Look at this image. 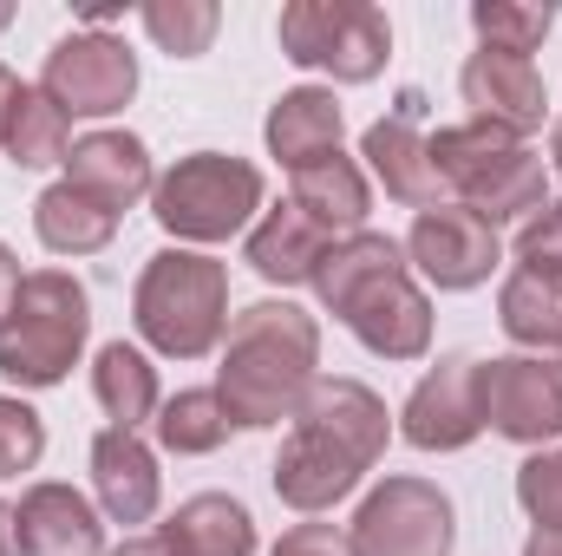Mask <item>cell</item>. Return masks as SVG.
<instances>
[{
	"label": "cell",
	"instance_id": "obj_20",
	"mask_svg": "<svg viewBox=\"0 0 562 556\" xmlns=\"http://www.w3.org/2000/svg\"><path fill=\"white\" fill-rule=\"evenodd\" d=\"M288 203L307 216V223H321L334 243L340 236H360L367 230V210H373V190H367V170L353 164V157H321V164H307V170H294V190H288Z\"/></svg>",
	"mask_w": 562,
	"mask_h": 556
},
{
	"label": "cell",
	"instance_id": "obj_38",
	"mask_svg": "<svg viewBox=\"0 0 562 556\" xmlns=\"http://www.w3.org/2000/svg\"><path fill=\"white\" fill-rule=\"evenodd\" d=\"M0 556H13V511L0 504Z\"/></svg>",
	"mask_w": 562,
	"mask_h": 556
},
{
	"label": "cell",
	"instance_id": "obj_22",
	"mask_svg": "<svg viewBox=\"0 0 562 556\" xmlns=\"http://www.w3.org/2000/svg\"><path fill=\"white\" fill-rule=\"evenodd\" d=\"M164 544L177 556H256V518L229 491H196L164 524Z\"/></svg>",
	"mask_w": 562,
	"mask_h": 556
},
{
	"label": "cell",
	"instance_id": "obj_40",
	"mask_svg": "<svg viewBox=\"0 0 562 556\" xmlns=\"http://www.w3.org/2000/svg\"><path fill=\"white\" fill-rule=\"evenodd\" d=\"M7 20H13V7H0V26H7Z\"/></svg>",
	"mask_w": 562,
	"mask_h": 556
},
{
	"label": "cell",
	"instance_id": "obj_12",
	"mask_svg": "<svg viewBox=\"0 0 562 556\" xmlns=\"http://www.w3.org/2000/svg\"><path fill=\"white\" fill-rule=\"evenodd\" d=\"M406 263L431 288H477V281H491V269L504 263V243H497V230L477 210L438 203V210H419V223L406 236Z\"/></svg>",
	"mask_w": 562,
	"mask_h": 556
},
{
	"label": "cell",
	"instance_id": "obj_1",
	"mask_svg": "<svg viewBox=\"0 0 562 556\" xmlns=\"http://www.w3.org/2000/svg\"><path fill=\"white\" fill-rule=\"evenodd\" d=\"M393 413L360 380H314L276 452V498L288 511H334L386 452Z\"/></svg>",
	"mask_w": 562,
	"mask_h": 556
},
{
	"label": "cell",
	"instance_id": "obj_29",
	"mask_svg": "<svg viewBox=\"0 0 562 556\" xmlns=\"http://www.w3.org/2000/svg\"><path fill=\"white\" fill-rule=\"evenodd\" d=\"M216 26H223L216 0H150V7H144V33H150L157 53H170V59H196V53H210Z\"/></svg>",
	"mask_w": 562,
	"mask_h": 556
},
{
	"label": "cell",
	"instance_id": "obj_39",
	"mask_svg": "<svg viewBox=\"0 0 562 556\" xmlns=\"http://www.w3.org/2000/svg\"><path fill=\"white\" fill-rule=\"evenodd\" d=\"M550 157H557V177H562V125H557V138H550Z\"/></svg>",
	"mask_w": 562,
	"mask_h": 556
},
{
	"label": "cell",
	"instance_id": "obj_35",
	"mask_svg": "<svg viewBox=\"0 0 562 556\" xmlns=\"http://www.w3.org/2000/svg\"><path fill=\"white\" fill-rule=\"evenodd\" d=\"M105 556H177V551L164 544V531H150V537H125L119 551H105Z\"/></svg>",
	"mask_w": 562,
	"mask_h": 556
},
{
	"label": "cell",
	"instance_id": "obj_17",
	"mask_svg": "<svg viewBox=\"0 0 562 556\" xmlns=\"http://www.w3.org/2000/svg\"><path fill=\"white\" fill-rule=\"evenodd\" d=\"M360 157L373 164V177L386 184V197H400V203H413V210H438V203H445V177H438V164H431V138L413 125V112L367 125Z\"/></svg>",
	"mask_w": 562,
	"mask_h": 556
},
{
	"label": "cell",
	"instance_id": "obj_31",
	"mask_svg": "<svg viewBox=\"0 0 562 556\" xmlns=\"http://www.w3.org/2000/svg\"><path fill=\"white\" fill-rule=\"evenodd\" d=\"M517 504L537 518V531H557L562 524V445L517 465Z\"/></svg>",
	"mask_w": 562,
	"mask_h": 556
},
{
	"label": "cell",
	"instance_id": "obj_24",
	"mask_svg": "<svg viewBox=\"0 0 562 556\" xmlns=\"http://www.w3.org/2000/svg\"><path fill=\"white\" fill-rule=\"evenodd\" d=\"M92 393H99V407L112 425H125V432H138L144 419H157V367L144 360L132 341H105L99 347V360H92Z\"/></svg>",
	"mask_w": 562,
	"mask_h": 556
},
{
	"label": "cell",
	"instance_id": "obj_21",
	"mask_svg": "<svg viewBox=\"0 0 562 556\" xmlns=\"http://www.w3.org/2000/svg\"><path fill=\"white\" fill-rule=\"evenodd\" d=\"M334 249V236L321 230V223H307L294 203H281V210H269L256 230H249V269L262 281H276V288H301V281H314V269H321V256Z\"/></svg>",
	"mask_w": 562,
	"mask_h": 556
},
{
	"label": "cell",
	"instance_id": "obj_33",
	"mask_svg": "<svg viewBox=\"0 0 562 556\" xmlns=\"http://www.w3.org/2000/svg\"><path fill=\"white\" fill-rule=\"evenodd\" d=\"M269 556H353V544L340 524H294Z\"/></svg>",
	"mask_w": 562,
	"mask_h": 556
},
{
	"label": "cell",
	"instance_id": "obj_37",
	"mask_svg": "<svg viewBox=\"0 0 562 556\" xmlns=\"http://www.w3.org/2000/svg\"><path fill=\"white\" fill-rule=\"evenodd\" d=\"M524 556H562V524L557 531H537V537L524 544Z\"/></svg>",
	"mask_w": 562,
	"mask_h": 556
},
{
	"label": "cell",
	"instance_id": "obj_10",
	"mask_svg": "<svg viewBox=\"0 0 562 556\" xmlns=\"http://www.w3.org/2000/svg\"><path fill=\"white\" fill-rule=\"evenodd\" d=\"M40 92H46L66 119H112V112H125L132 92H138V59H132V46L112 40V33H66V40L46 53Z\"/></svg>",
	"mask_w": 562,
	"mask_h": 556
},
{
	"label": "cell",
	"instance_id": "obj_18",
	"mask_svg": "<svg viewBox=\"0 0 562 556\" xmlns=\"http://www.w3.org/2000/svg\"><path fill=\"white\" fill-rule=\"evenodd\" d=\"M66 184H79L86 197H99V203H112L119 216L157 190V177H150V151L144 138L132 132H92V138H79L66 151Z\"/></svg>",
	"mask_w": 562,
	"mask_h": 556
},
{
	"label": "cell",
	"instance_id": "obj_14",
	"mask_svg": "<svg viewBox=\"0 0 562 556\" xmlns=\"http://www.w3.org/2000/svg\"><path fill=\"white\" fill-rule=\"evenodd\" d=\"M458 92L471 105V119L510 132V138H530L543 119H550V86L530 59H510V53H471L464 73H458Z\"/></svg>",
	"mask_w": 562,
	"mask_h": 556
},
{
	"label": "cell",
	"instance_id": "obj_25",
	"mask_svg": "<svg viewBox=\"0 0 562 556\" xmlns=\"http://www.w3.org/2000/svg\"><path fill=\"white\" fill-rule=\"evenodd\" d=\"M497 321L517 347H562V276L543 269H517L497 288Z\"/></svg>",
	"mask_w": 562,
	"mask_h": 556
},
{
	"label": "cell",
	"instance_id": "obj_15",
	"mask_svg": "<svg viewBox=\"0 0 562 556\" xmlns=\"http://www.w3.org/2000/svg\"><path fill=\"white\" fill-rule=\"evenodd\" d=\"M13 556H105V524L72 485H33L13 504Z\"/></svg>",
	"mask_w": 562,
	"mask_h": 556
},
{
	"label": "cell",
	"instance_id": "obj_34",
	"mask_svg": "<svg viewBox=\"0 0 562 556\" xmlns=\"http://www.w3.org/2000/svg\"><path fill=\"white\" fill-rule=\"evenodd\" d=\"M13 294H20V263H13V249L0 243V321H7V308H13Z\"/></svg>",
	"mask_w": 562,
	"mask_h": 556
},
{
	"label": "cell",
	"instance_id": "obj_2",
	"mask_svg": "<svg viewBox=\"0 0 562 556\" xmlns=\"http://www.w3.org/2000/svg\"><path fill=\"white\" fill-rule=\"evenodd\" d=\"M314 294L380 360H419L425 347H431V301L413 281L406 243H393L380 230L340 236L321 256V269H314Z\"/></svg>",
	"mask_w": 562,
	"mask_h": 556
},
{
	"label": "cell",
	"instance_id": "obj_27",
	"mask_svg": "<svg viewBox=\"0 0 562 556\" xmlns=\"http://www.w3.org/2000/svg\"><path fill=\"white\" fill-rule=\"evenodd\" d=\"M223 438H229V407H223L216 387H190V393L157 407V445L177 452V458H203Z\"/></svg>",
	"mask_w": 562,
	"mask_h": 556
},
{
	"label": "cell",
	"instance_id": "obj_4",
	"mask_svg": "<svg viewBox=\"0 0 562 556\" xmlns=\"http://www.w3.org/2000/svg\"><path fill=\"white\" fill-rule=\"evenodd\" d=\"M138 334L170 360H203L229 334V269L196 249H157L132 294Z\"/></svg>",
	"mask_w": 562,
	"mask_h": 556
},
{
	"label": "cell",
	"instance_id": "obj_3",
	"mask_svg": "<svg viewBox=\"0 0 562 556\" xmlns=\"http://www.w3.org/2000/svg\"><path fill=\"white\" fill-rule=\"evenodd\" d=\"M321 380V327L294 301H256L229 321L216 393L229 407V425L269 432L301 413L307 387Z\"/></svg>",
	"mask_w": 562,
	"mask_h": 556
},
{
	"label": "cell",
	"instance_id": "obj_11",
	"mask_svg": "<svg viewBox=\"0 0 562 556\" xmlns=\"http://www.w3.org/2000/svg\"><path fill=\"white\" fill-rule=\"evenodd\" d=\"M477 393H484V425L497 438H517V445L562 438V360H550V354L484 360Z\"/></svg>",
	"mask_w": 562,
	"mask_h": 556
},
{
	"label": "cell",
	"instance_id": "obj_5",
	"mask_svg": "<svg viewBox=\"0 0 562 556\" xmlns=\"http://www.w3.org/2000/svg\"><path fill=\"white\" fill-rule=\"evenodd\" d=\"M92 334V294L66 269L20 276V294L0 321V380L13 387H59Z\"/></svg>",
	"mask_w": 562,
	"mask_h": 556
},
{
	"label": "cell",
	"instance_id": "obj_36",
	"mask_svg": "<svg viewBox=\"0 0 562 556\" xmlns=\"http://www.w3.org/2000/svg\"><path fill=\"white\" fill-rule=\"evenodd\" d=\"M20 92H26V86H20V79H13L7 66H0V144H7V119H13V105H20Z\"/></svg>",
	"mask_w": 562,
	"mask_h": 556
},
{
	"label": "cell",
	"instance_id": "obj_26",
	"mask_svg": "<svg viewBox=\"0 0 562 556\" xmlns=\"http://www.w3.org/2000/svg\"><path fill=\"white\" fill-rule=\"evenodd\" d=\"M20 170H46V164H66V151H72V119L40 92V86H26L20 92V105H13V119H7V144H0Z\"/></svg>",
	"mask_w": 562,
	"mask_h": 556
},
{
	"label": "cell",
	"instance_id": "obj_32",
	"mask_svg": "<svg viewBox=\"0 0 562 556\" xmlns=\"http://www.w3.org/2000/svg\"><path fill=\"white\" fill-rule=\"evenodd\" d=\"M517 263L524 269H543V276H562V203H543L517 230Z\"/></svg>",
	"mask_w": 562,
	"mask_h": 556
},
{
	"label": "cell",
	"instance_id": "obj_8",
	"mask_svg": "<svg viewBox=\"0 0 562 556\" xmlns=\"http://www.w3.org/2000/svg\"><path fill=\"white\" fill-rule=\"evenodd\" d=\"M281 53L301 73H327L340 86H367L393 59V26L367 0H288L276 20Z\"/></svg>",
	"mask_w": 562,
	"mask_h": 556
},
{
	"label": "cell",
	"instance_id": "obj_13",
	"mask_svg": "<svg viewBox=\"0 0 562 556\" xmlns=\"http://www.w3.org/2000/svg\"><path fill=\"white\" fill-rule=\"evenodd\" d=\"M477 367L471 354H445L400 413V432L419 445V452H464L477 432H484V393H477Z\"/></svg>",
	"mask_w": 562,
	"mask_h": 556
},
{
	"label": "cell",
	"instance_id": "obj_30",
	"mask_svg": "<svg viewBox=\"0 0 562 556\" xmlns=\"http://www.w3.org/2000/svg\"><path fill=\"white\" fill-rule=\"evenodd\" d=\"M40 452H46V419L33 413L26 400H7V393H0V478L33 471Z\"/></svg>",
	"mask_w": 562,
	"mask_h": 556
},
{
	"label": "cell",
	"instance_id": "obj_7",
	"mask_svg": "<svg viewBox=\"0 0 562 556\" xmlns=\"http://www.w3.org/2000/svg\"><path fill=\"white\" fill-rule=\"evenodd\" d=\"M256 210H262V170L229 151H190L150 190V216L177 243H229L236 230H249Z\"/></svg>",
	"mask_w": 562,
	"mask_h": 556
},
{
	"label": "cell",
	"instance_id": "obj_6",
	"mask_svg": "<svg viewBox=\"0 0 562 556\" xmlns=\"http://www.w3.org/2000/svg\"><path fill=\"white\" fill-rule=\"evenodd\" d=\"M431 164H438L445 190H458L464 210H477L491 230H497V223H517V216L530 223V216L543 210V184H550V177H543V157L524 138L484 125V119L445 125V132L431 138Z\"/></svg>",
	"mask_w": 562,
	"mask_h": 556
},
{
	"label": "cell",
	"instance_id": "obj_23",
	"mask_svg": "<svg viewBox=\"0 0 562 556\" xmlns=\"http://www.w3.org/2000/svg\"><path fill=\"white\" fill-rule=\"evenodd\" d=\"M33 230H40V243L53 249V256H99L112 236H119V210L112 203H99V197H86L79 184H53V190H40V203H33Z\"/></svg>",
	"mask_w": 562,
	"mask_h": 556
},
{
	"label": "cell",
	"instance_id": "obj_9",
	"mask_svg": "<svg viewBox=\"0 0 562 556\" xmlns=\"http://www.w3.org/2000/svg\"><path fill=\"white\" fill-rule=\"evenodd\" d=\"M353 556H451L458 518L431 478H386L347 524Z\"/></svg>",
	"mask_w": 562,
	"mask_h": 556
},
{
	"label": "cell",
	"instance_id": "obj_28",
	"mask_svg": "<svg viewBox=\"0 0 562 556\" xmlns=\"http://www.w3.org/2000/svg\"><path fill=\"white\" fill-rule=\"evenodd\" d=\"M471 26L484 40V53H510V59H530L543 46V33L557 26V7H517V0H477L471 7Z\"/></svg>",
	"mask_w": 562,
	"mask_h": 556
},
{
	"label": "cell",
	"instance_id": "obj_16",
	"mask_svg": "<svg viewBox=\"0 0 562 556\" xmlns=\"http://www.w3.org/2000/svg\"><path fill=\"white\" fill-rule=\"evenodd\" d=\"M92 491L105 504L112 524H150L157 518V498H164V478H157V458L138 432L125 425H105L92 438Z\"/></svg>",
	"mask_w": 562,
	"mask_h": 556
},
{
	"label": "cell",
	"instance_id": "obj_19",
	"mask_svg": "<svg viewBox=\"0 0 562 556\" xmlns=\"http://www.w3.org/2000/svg\"><path fill=\"white\" fill-rule=\"evenodd\" d=\"M340 99L327 92V86H294V92H281L276 105H269V125H262V138L276 151L288 170H307V164H321V157H334L340 151Z\"/></svg>",
	"mask_w": 562,
	"mask_h": 556
}]
</instances>
